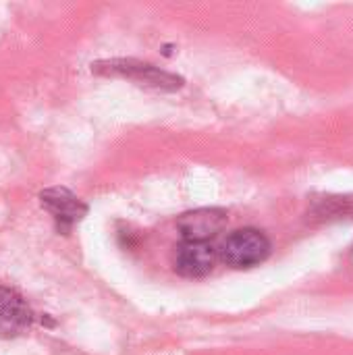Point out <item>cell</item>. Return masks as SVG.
Listing matches in <instances>:
<instances>
[{"label": "cell", "mask_w": 353, "mask_h": 355, "mask_svg": "<svg viewBox=\"0 0 353 355\" xmlns=\"http://www.w3.org/2000/svg\"><path fill=\"white\" fill-rule=\"evenodd\" d=\"M92 71L102 75H119L127 77L139 85L154 87L160 92H177L183 87V79L179 75H173L169 71H162L150 62L133 60V58H112V60H100L92 64Z\"/></svg>", "instance_id": "obj_1"}, {"label": "cell", "mask_w": 353, "mask_h": 355, "mask_svg": "<svg viewBox=\"0 0 353 355\" xmlns=\"http://www.w3.org/2000/svg\"><path fill=\"white\" fill-rule=\"evenodd\" d=\"M270 256V241L258 229L233 231L221 245L218 258L231 268H252Z\"/></svg>", "instance_id": "obj_2"}, {"label": "cell", "mask_w": 353, "mask_h": 355, "mask_svg": "<svg viewBox=\"0 0 353 355\" xmlns=\"http://www.w3.org/2000/svg\"><path fill=\"white\" fill-rule=\"evenodd\" d=\"M218 250L210 241H183L175 254V270L187 279H200L214 270Z\"/></svg>", "instance_id": "obj_3"}, {"label": "cell", "mask_w": 353, "mask_h": 355, "mask_svg": "<svg viewBox=\"0 0 353 355\" xmlns=\"http://www.w3.org/2000/svg\"><path fill=\"white\" fill-rule=\"evenodd\" d=\"M33 322V312L27 302L12 289L0 287V337L23 335Z\"/></svg>", "instance_id": "obj_6"}, {"label": "cell", "mask_w": 353, "mask_h": 355, "mask_svg": "<svg viewBox=\"0 0 353 355\" xmlns=\"http://www.w3.org/2000/svg\"><path fill=\"white\" fill-rule=\"evenodd\" d=\"M42 208L60 227H73L87 214V206L67 187H48L40 193Z\"/></svg>", "instance_id": "obj_5"}, {"label": "cell", "mask_w": 353, "mask_h": 355, "mask_svg": "<svg viewBox=\"0 0 353 355\" xmlns=\"http://www.w3.org/2000/svg\"><path fill=\"white\" fill-rule=\"evenodd\" d=\"M227 225V212L221 208H200L185 212L177 220V229L185 241H210Z\"/></svg>", "instance_id": "obj_4"}]
</instances>
